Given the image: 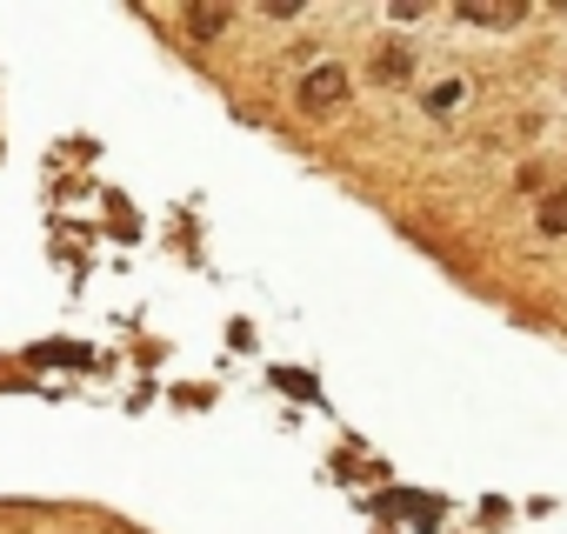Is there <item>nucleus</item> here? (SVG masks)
Listing matches in <instances>:
<instances>
[{
  "label": "nucleus",
  "instance_id": "obj_1",
  "mask_svg": "<svg viewBox=\"0 0 567 534\" xmlns=\"http://www.w3.org/2000/svg\"><path fill=\"white\" fill-rule=\"evenodd\" d=\"M295 101H301V107H308L315 121H321V114H334V107L348 101V68H334V61L308 68V74H301V94H295Z\"/></svg>",
  "mask_w": 567,
  "mask_h": 534
},
{
  "label": "nucleus",
  "instance_id": "obj_2",
  "mask_svg": "<svg viewBox=\"0 0 567 534\" xmlns=\"http://www.w3.org/2000/svg\"><path fill=\"white\" fill-rule=\"evenodd\" d=\"M527 8H520V0H507V8H501V0H494V8H487V0H467V8H461V21H474V28H514Z\"/></svg>",
  "mask_w": 567,
  "mask_h": 534
},
{
  "label": "nucleus",
  "instance_id": "obj_3",
  "mask_svg": "<svg viewBox=\"0 0 567 534\" xmlns=\"http://www.w3.org/2000/svg\"><path fill=\"white\" fill-rule=\"evenodd\" d=\"M227 21H234V8H187V34L194 41H220Z\"/></svg>",
  "mask_w": 567,
  "mask_h": 534
},
{
  "label": "nucleus",
  "instance_id": "obj_4",
  "mask_svg": "<svg viewBox=\"0 0 567 534\" xmlns=\"http://www.w3.org/2000/svg\"><path fill=\"white\" fill-rule=\"evenodd\" d=\"M408 74H414V54L388 41V48L374 54V81H381V88H394V81H408Z\"/></svg>",
  "mask_w": 567,
  "mask_h": 534
},
{
  "label": "nucleus",
  "instance_id": "obj_5",
  "mask_svg": "<svg viewBox=\"0 0 567 534\" xmlns=\"http://www.w3.org/2000/svg\"><path fill=\"white\" fill-rule=\"evenodd\" d=\"M461 101H467V88H461V81H441V88L427 94V114H434V121H454Z\"/></svg>",
  "mask_w": 567,
  "mask_h": 534
},
{
  "label": "nucleus",
  "instance_id": "obj_6",
  "mask_svg": "<svg viewBox=\"0 0 567 534\" xmlns=\"http://www.w3.org/2000/svg\"><path fill=\"white\" fill-rule=\"evenodd\" d=\"M540 234H567V194H547L540 201Z\"/></svg>",
  "mask_w": 567,
  "mask_h": 534
}]
</instances>
